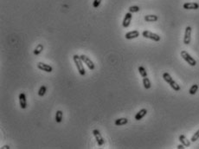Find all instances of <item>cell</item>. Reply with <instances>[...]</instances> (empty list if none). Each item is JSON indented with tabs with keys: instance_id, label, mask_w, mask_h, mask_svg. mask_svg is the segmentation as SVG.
Instances as JSON below:
<instances>
[{
	"instance_id": "obj_1",
	"label": "cell",
	"mask_w": 199,
	"mask_h": 149,
	"mask_svg": "<svg viewBox=\"0 0 199 149\" xmlns=\"http://www.w3.org/2000/svg\"><path fill=\"white\" fill-rule=\"evenodd\" d=\"M163 78H164V80L166 81V82L171 87V88L172 89H174L175 91H177V92H178V91H180V86L171 78V76L170 75V74L169 73H167V72H166V73H164L163 74Z\"/></svg>"
},
{
	"instance_id": "obj_2",
	"label": "cell",
	"mask_w": 199,
	"mask_h": 149,
	"mask_svg": "<svg viewBox=\"0 0 199 149\" xmlns=\"http://www.w3.org/2000/svg\"><path fill=\"white\" fill-rule=\"evenodd\" d=\"M74 58V62L77 67V70L79 71V73L81 75H85L86 74V71H85V69H84V66L82 64V60L81 59V56H79L78 55H74L73 56Z\"/></svg>"
},
{
	"instance_id": "obj_3",
	"label": "cell",
	"mask_w": 199,
	"mask_h": 149,
	"mask_svg": "<svg viewBox=\"0 0 199 149\" xmlns=\"http://www.w3.org/2000/svg\"><path fill=\"white\" fill-rule=\"evenodd\" d=\"M181 56L183 57V59L188 63V64H190L191 66H196L197 65V61L187 52V51H185V50H182L181 51Z\"/></svg>"
},
{
	"instance_id": "obj_4",
	"label": "cell",
	"mask_w": 199,
	"mask_h": 149,
	"mask_svg": "<svg viewBox=\"0 0 199 149\" xmlns=\"http://www.w3.org/2000/svg\"><path fill=\"white\" fill-rule=\"evenodd\" d=\"M143 37H145V38H149L151 40H153L155 42H159L160 41V37L158 35V34H155L153 32H151L149 31H144L143 33H142Z\"/></svg>"
},
{
	"instance_id": "obj_5",
	"label": "cell",
	"mask_w": 199,
	"mask_h": 149,
	"mask_svg": "<svg viewBox=\"0 0 199 149\" xmlns=\"http://www.w3.org/2000/svg\"><path fill=\"white\" fill-rule=\"evenodd\" d=\"M81 59L82 62L88 67V69H89L90 70H95V66L94 63L91 61V59H90L89 57H88V56H85V55H81Z\"/></svg>"
},
{
	"instance_id": "obj_6",
	"label": "cell",
	"mask_w": 199,
	"mask_h": 149,
	"mask_svg": "<svg viewBox=\"0 0 199 149\" xmlns=\"http://www.w3.org/2000/svg\"><path fill=\"white\" fill-rule=\"evenodd\" d=\"M191 40V26H187L185 29V32H184V44H190Z\"/></svg>"
},
{
	"instance_id": "obj_7",
	"label": "cell",
	"mask_w": 199,
	"mask_h": 149,
	"mask_svg": "<svg viewBox=\"0 0 199 149\" xmlns=\"http://www.w3.org/2000/svg\"><path fill=\"white\" fill-rule=\"evenodd\" d=\"M93 134L95 135V137L96 139V141H97V143H98L99 146H102L105 143V140L101 136V134H100V131L98 129L93 130Z\"/></svg>"
},
{
	"instance_id": "obj_8",
	"label": "cell",
	"mask_w": 199,
	"mask_h": 149,
	"mask_svg": "<svg viewBox=\"0 0 199 149\" xmlns=\"http://www.w3.org/2000/svg\"><path fill=\"white\" fill-rule=\"evenodd\" d=\"M37 68L39 70H41L42 71H45V72H48V73H50L53 70V68L50 65L43 63H37Z\"/></svg>"
},
{
	"instance_id": "obj_9",
	"label": "cell",
	"mask_w": 199,
	"mask_h": 149,
	"mask_svg": "<svg viewBox=\"0 0 199 149\" xmlns=\"http://www.w3.org/2000/svg\"><path fill=\"white\" fill-rule=\"evenodd\" d=\"M132 18H133V15L131 12H128L125 15V17H124V20H123V27L124 28H127L129 25H130V23L132 21Z\"/></svg>"
},
{
	"instance_id": "obj_10",
	"label": "cell",
	"mask_w": 199,
	"mask_h": 149,
	"mask_svg": "<svg viewBox=\"0 0 199 149\" xmlns=\"http://www.w3.org/2000/svg\"><path fill=\"white\" fill-rule=\"evenodd\" d=\"M19 104L22 109H25L27 108V101H26V95L24 93H21L19 95Z\"/></svg>"
},
{
	"instance_id": "obj_11",
	"label": "cell",
	"mask_w": 199,
	"mask_h": 149,
	"mask_svg": "<svg viewBox=\"0 0 199 149\" xmlns=\"http://www.w3.org/2000/svg\"><path fill=\"white\" fill-rule=\"evenodd\" d=\"M183 7L185 10H198L199 8V4L197 3H184Z\"/></svg>"
},
{
	"instance_id": "obj_12",
	"label": "cell",
	"mask_w": 199,
	"mask_h": 149,
	"mask_svg": "<svg viewBox=\"0 0 199 149\" xmlns=\"http://www.w3.org/2000/svg\"><path fill=\"white\" fill-rule=\"evenodd\" d=\"M146 113H147V109H142L141 110H139V111L136 113V115H135V120H141L142 118H144V117L146 115Z\"/></svg>"
},
{
	"instance_id": "obj_13",
	"label": "cell",
	"mask_w": 199,
	"mask_h": 149,
	"mask_svg": "<svg viewBox=\"0 0 199 149\" xmlns=\"http://www.w3.org/2000/svg\"><path fill=\"white\" fill-rule=\"evenodd\" d=\"M138 37H139V32L138 31H130L128 33L126 34V39H128V40H131V39H133V38H137Z\"/></svg>"
},
{
	"instance_id": "obj_14",
	"label": "cell",
	"mask_w": 199,
	"mask_h": 149,
	"mask_svg": "<svg viewBox=\"0 0 199 149\" xmlns=\"http://www.w3.org/2000/svg\"><path fill=\"white\" fill-rule=\"evenodd\" d=\"M179 141H180V142H181L184 147H186V148H188V147L191 146V141H190L184 134H181V135L179 136Z\"/></svg>"
},
{
	"instance_id": "obj_15",
	"label": "cell",
	"mask_w": 199,
	"mask_h": 149,
	"mask_svg": "<svg viewBox=\"0 0 199 149\" xmlns=\"http://www.w3.org/2000/svg\"><path fill=\"white\" fill-rule=\"evenodd\" d=\"M158 19H159V17L156 15H146V16H145V21H146V22H156Z\"/></svg>"
},
{
	"instance_id": "obj_16",
	"label": "cell",
	"mask_w": 199,
	"mask_h": 149,
	"mask_svg": "<svg viewBox=\"0 0 199 149\" xmlns=\"http://www.w3.org/2000/svg\"><path fill=\"white\" fill-rule=\"evenodd\" d=\"M128 122V120L127 118H120L115 120V125L116 126H123L126 125Z\"/></svg>"
},
{
	"instance_id": "obj_17",
	"label": "cell",
	"mask_w": 199,
	"mask_h": 149,
	"mask_svg": "<svg viewBox=\"0 0 199 149\" xmlns=\"http://www.w3.org/2000/svg\"><path fill=\"white\" fill-rule=\"evenodd\" d=\"M63 117V111H61V110L56 111V121L57 123H61L62 122Z\"/></svg>"
},
{
	"instance_id": "obj_18",
	"label": "cell",
	"mask_w": 199,
	"mask_h": 149,
	"mask_svg": "<svg viewBox=\"0 0 199 149\" xmlns=\"http://www.w3.org/2000/svg\"><path fill=\"white\" fill-rule=\"evenodd\" d=\"M143 85H144L145 89H149L151 88L152 84H151V81H150L149 78H147V76L143 78Z\"/></svg>"
},
{
	"instance_id": "obj_19",
	"label": "cell",
	"mask_w": 199,
	"mask_h": 149,
	"mask_svg": "<svg viewBox=\"0 0 199 149\" xmlns=\"http://www.w3.org/2000/svg\"><path fill=\"white\" fill-rule=\"evenodd\" d=\"M198 84H193L191 87V88H190V90H189V93H190V95H195L197 92H198Z\"/></svg>"
},
{
	"instance_id": "obj_20",
	"label": "cell",
	"mask_w": 199,
	"mask_h": 149,
	"mask_svg": "<svg viewBox=\"0 0 199 149\" xmlns=\"http://www.w3.org/2000/svg\"><path fill=\"white\" fill-rule=\"evenodd\" d=\"M42 50H43V45H42V44H38V45L35 47V50H34V54H35V56H37V55H39Z\"/></svg>"
},
{
	"instance_id": "obj_21",
	"label": "cell",
	"mask_w": 199,
	"mask_h": 149,
	"mask_svg": "<svg viewBox=\"0 0 199 149\" xmlns=\"http://www.w3.org/2000/svg\"><path fill=\"white\" fill-rule=\"evenodd\" d=\"M138 72H139V74L142 77H146L147 76V72H146L145 69L143 66H139L138 67Z\"/></svg>"
},
{
	"instance_id": "obj_22",
	"label": "cell",
	"mask_w": 199,
	"mask_h": 149,
	"mask_svg": "<svg viewBox=\"0 0 199 149\" xmlns=\"http://www.w3.org/2000/svg\"><path fill=\"white\" fill-rule=\"evenodd\" d=\"M46 91H47L46 86H44V85L41 86V88H40V89H39V91H38V95H39V96H43V95H45Z\"/></svg>"
},
{
	"instance_id": "obj_23",
	"label": "cell",
	"mask_w": 199,
	"mask_h": 149,
	"mask_svg": "<svg viewBox=\"0 0 199 149\" xmlns=\"http://www.w3.org/2000/svg\"><path fill=\"white\" fill-rule=\"evenodd\" d=\"M139 10H140V8H139L138 6L134 5V6H131V7H129V12H131V13L138 12Z\"/></svg>"
},
{
	"instance_id": "obj_24",
	"label": "cell",
	"mask_w": 199,
	"mask_h": 149,
	"mask_svg": "<svg viewBox=\"0 0 199 149\" xmlns=\"http://www.w3.org/2000/svg\"><path fill=\"white\" fill-rule=\"evenodd\" d=\"M199 139V129L193 134V136L191 137V141H192V142H195V141H197Z\"/></svg>"
},
{
	"instance_id": "obj_25",
	"label": "cell",
	"mask_w": 199,
	"mask_h": 149,
	"mask_svg": "<svg viewBox=\"0 0 199 149\" xmlns=\"http://www.w3.org/2000/svg\"><path fill=\"white\" fill-rule=\"evenodd\" d=\"M100 3H101V0H94V2H93L94 8H98L100 4Z\"/></svg>"
},
{
	"instance_id": "obj_26",
	"label": "cell",
	"mask_w": 199,
	"mask_h": 149,
	"mask_svg": "<svg viewBox=\"0 0 199 149\" xmlns=\"http://www.w3.org/2000/svg\"><path fill=\"white\" fill-rule=\"evenodd\" d=\"M184 146L183 145V144H181V145H178L177 146V149H184Z\"/></svg>"
},
{
	"instance_id": "obj_27",
	"label": "cell",
	"mask_w": 199,
	"mask_h": 149,
	"mask_svg": "<svg viewBox=\"0 0 199 149\" xmlns=\"http://www.w3.org/2000/svg\"><path fill=\"white\" fill-rule=\"evenodd\" d=\"M1 148L2 149H9L10 148V147H9V146H3V147H2Z\"/></svg>"
}]
</instances>
